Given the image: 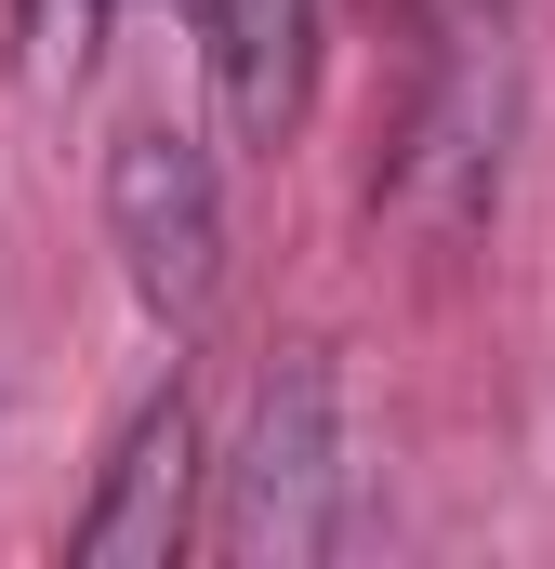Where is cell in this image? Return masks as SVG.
<instances>
[{
	"label": "cell",
	"instance_id": "obj_1",
	"mask_svg": "<svg viewBox=\"0 0 555 569\" xmlns=\"http://www.w3.org/2000/svg\"><path fill=\"white\" fill-rule=\"evenodd\" d=\"M344 543V425H331V358L291 345L252 385V425L225 463V557L252 569H317Z\"/></svg>",
	"mask_w": 555,
	"mask_h": 569
},
{
	"label": "cell",
	"instance_id": "obj_2",
	"mask_svg": "<svg viewBox=\"0 0 555 569\" xmlns=\"http://www.w3.org/2000/svg\"><path fill=\"white\" fill-rule=\"evenodd\" d=\"M107 239H120V279L133 305L185 345L225 291V186H212V146L172 133V120H133L107 146Z\"/></svg>",
	"mask_w": 555,
	"mask_h": 569
},
{
	"label": "cell",
	"instance_id": "obj_3",
	"mask_svg": "<svg viewBox=\"0 0 555 569\" xmlns=\"http://www.w3.org/2000/svg\"><path fill=\"white\" fill-rule=\"evenodd\" d=\"M185 517H199V411H185V385H159L120 425L80 530H67V557L80 569H172L185 557Z\"/></svg>",
	"mask_w": 555,
	"mask_h": 569
},
{
	"label": "cell",
	"instance_id": "obj_4",
	"mask_svg": "<svg viewBox=\"0 0 555 569\" xmlns=\"http://www.w3.org/2000/svg\"><path fill=\"white\" fill-rule=\"evenodd\" d=\"M212 80H225V120L278 146L317 80V0H212Z\"/></svg>",
	"mask_w": 555,
	"mask_h": 569
},
{
	"label": "cell",
	"instance_id": "obj_5",
	"mask_svg": "<svg viewBox=\"0 0 555 569\" xmlns=\"http://www.w3.org/2000/svg\"><path fill=\"white\" fill-rule=\"evenodd\" d=\"M107 40V0H27V80H80Z\"/></svg>",
	"mask_w": 555,
	"mask_h": 569
},
{
	"label": "cell",
	"instance_id": "obj_6",
	"mask_svg": "<svg viewBox=\"0 0 555 569\" xmlns=\"http://www.w3.org/2000/svg\"><path fill=\"white\" fill-rule=\"evenodd\" d=\"M436 13H450V27H490V13H503V0H436Z\"/></svg>",
	"mask_w": 555,
	"mask_h": 569
},
{
	"label": "cell",
	"instance_id": "obj_7",
	"mask_svg": "<svg viewBox=\"0 0 555 569\" xmlns=\"http://www.w3.org/2000/svg\"><path fill=\"white\" fill-rule=\"evenodd\" d=\"M185 13H212V0H185Z\"/></svg>",
	"mask_w": 555,
	"mask_h": 569
}]
</instances>
